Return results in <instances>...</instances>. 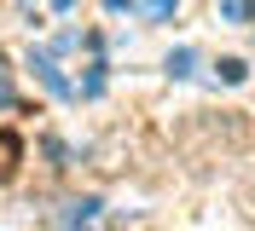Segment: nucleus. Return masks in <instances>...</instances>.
<instances>
[{
	"mask_svg": "<svg viewBox=\"0 0 255 231\" xmlns=\"http://www.w3.org/2000/svg\"><path fill=\"white\" fill-rule=\"evenodd\" d=\"M221 12H226V17H244V12H250V0H221Z\"/></svg>",
	"mask_w": 255,
	"mask_h": 231,
	"instance_id": "nucleus-2",
	"label": "nucleus"
},
{
	"mask_svg": "<svg viewBox=\"0 0 255 231\" xmlns=\"http://www.w3.org/2000/svg\"><path fill=\"white\" fill-rule=\"evenodd\" d=\"M0 70H6V64H0ZM6 98H12V92H6V76H0V104H6Z\"/></svg>",
	"mask_w": 255,
	"mask_h": 231,
	"instance_id": "nucleus-3",
	"label": "nucleus"
},
{
	"mask_svg": "<svg viewBox=\"0 0 255 231\" xmlns=\"http://www.w3.org/2000/svg\"><path fill=\"white\" fill-rule=\"evenodd\" d=\"M93 208H99V202H76V214H70V231H87V226H93Z\"/></svg>",
	"mask_w": 255,
	"mask_h": 231,
	"instance_id": "nucleus-1",
	"label": "nucleus"
}]
</instances>
